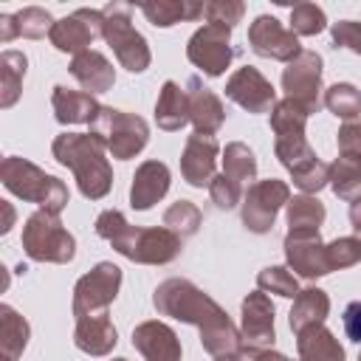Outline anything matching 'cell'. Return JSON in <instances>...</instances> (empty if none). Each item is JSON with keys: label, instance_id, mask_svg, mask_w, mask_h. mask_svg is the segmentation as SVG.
I'll return each mask as SVG.
<instances>
[{"label": "cell", "instance_id": "44dd1931", "mask_svg": "<svg viewBox=\"0 0 361 361\" xmlns=\"http://www.w3.org/2000/svg\"><path fill=\"white\" fill-rule=\"evenodd\" d=\"M169 192V166L164 161H144L130 186V206L138 212L152 209L164 195Z\"/></svg>", "mask_w": 361, "mask_h": 361}, {"label": "cell", "instance_id": "8d00e7d4", "mask_svg": "<svg viewBox=\"0 0 361 361\" xmlns=\"http://www.w3.org/2000/svg\"><path fill=\"white\" fill-rule=\"evenodd\" d=\"M327 17L316 3H296L290 8V31L296 37H316L319 31H324Z\"/></svg>", "mask_w": 361, "mask_h": 361}, {"label": "cell", "instance_id": "52a82bcc", "mask_svg": "<svg viewBox=\"0 0 361 361\" xmlns=\"http://www.w3.org/2000/svg\"><path fill=\"white\" fill-rule=\"evenodd\" d=\"M102 14H104L102 37L113 48L118 65L127 68L130 73H144L152 62V54H149L144 34L133 28V20H130L133 6L130 3H107L102 8Z\"/></svg>", "mask_w": 361, "mask_h": 361}, {"label": "cell", "instance_id": "f907efd6", "mask_svg": "<svg viewBox=\"0 0 361 361\" xmlns=\"http://www.w3.org/2000/svg\"><path fill=\"white\" fill-rule=\"evenodd\" d=\"M3 209H6V223H3V228H0V231L6 234V231L11 228V220H14V212H11V206H8V203H3Z\"/></svg>", "mask_w": 361, "mask_h": 361}, {"label": "cell", "instance_id": "ffe728a7", "mask_svg": "<svg viewBox=\"0 0 361 361\" xmlns=\"http://www.w3.org/2000/svg\"><path fill=\"white\" fill-rule=\"evenodd\" d=\"M133 347L144 361H180V338L164 322H141L133 330Z\"/></svg>", "mask_w": 361, "mask_h": 361}, {"label": "cell", "instance_id": "8fae6325", "mask_svg": "<svg viewBox=\"0 0 361 361\" xmlns=\"http://www.w3.org/2000/svg\"><path fill=\"white\" fill-rule=\"evenodd\" d=\"M288 200H290V189L285 180L268 178L251 183L248 192L243 195V226L254 234L271 231L279 209L288 206Z\"/></svg>", "mask_w": 361, "mask_h": 361}, {"label": "cell", "instance_id": "ac0fdd59", "mask_svg": "<svg viewBox=\"0 0 361 361\" xmlns=\"http://www.w3.org/2000/svg\"><path fill=\"white\" fill-rule=\"evenodd\" d=\"M220 155V144L214 135H203V133H192L186 138V147L180 152V172L183 180L195 189H203L214 180V164Z\"/></svg>", "mask_w": 361, "mask_h": 361}, {"label": "cell", "instance_id": "4fadbf2b", "mask_svg": "<svg viewBox=\"0 0 361 361\" xmlns=\"http://www.w3.org/2000/svg\"><path fill=\"white\" fill-rule=\"evenodd\" d=\"M102 28H104V14L96 11V8H76L73 14L62 17L54 23L48 39L56 51L62 54H82V51H90V42L96 37H102Z\"/></svg>", "mask_w": 361, "mask_h": 361}, {"label": "cell", "instance_id": "7402d4cb", "mask_svg": "<svg viewBox=\"0 0 361 361\" xmlns=\"http://www.w3.org/2000/svg\"><path fill=\"white\" fill-rule=\"evenodd\" d=\"M71 76L85 87V93L96 96V93H107L116 85V71L110 65V59L99 51H82L71 59L68 65Z\"/></svg>", "mask_w": 361, "mask_h": 361}, {"label": "cell", "instance_id": "3957f363", "mask_svg": "<svg viewBox=\"0 0 361 361\" xmlns=\"http://www.w3.org/2000/svg\"><path fill=\"white\" fill-rule=\"evenodd\" d=\"M54 158L76 178L79 192L87 200H102L113 186V166L107 161V144L93 133H59L51 144Z\"/></svg>", "mask_w": 361, "mask_h": 361}, {"label": "cell", "instance_id": "9a60e30c", "mask_svg": "<svg viewBox=\"0 0 361 361\" xmlns=\"http://www.w3.org/2000/svg\"><path fill=\"white\" fill-rule=\"evenodd\" d=\"M248 45L257 56L265 59H276V62H290L302 54L299 37L288 28H282V23L271 14H259L251 25H248Z\"/></svg>", "mask_w": 361, "mask_h": 361}, {"label": "cell", "instance_id": "bcb514c9", "mask_svg": "<svg viewBox=\"0 0 361 361\" xmlns=\"http://www.w3.org/2000/svg\"><path fill=\"white\" fill-rule=\"evenodd\" d=\"M17 34V23H14V14H0V42H11Z\"/></svg>", "mask_w": 361, "mask_h": 361}, {"label": "cell", "instance_id": "ba28073f", "mask_svg": "<svg viewBox=\"0 0 361 361\" xmlns=\"http://www.w3.org/2000/svg\"><path fill=\"white\" fill-rule=\"evenodd\" d=\"M90 133L99 135L107 144V152L118 161L135 158L149 141L147 121L135 113L116 110V107H102L99 116L90 121Z\"/></svg>", "mask_w": 361, "mask_h": 361}, {"label": "cell", "instance_id": "603a6c76", "mask_svg": "<svg viewBox=\"0 0 361 361\" xmlns=\"http://www.w3.org/2000/svg\"><path fill=\"white\" fill-rule=\"evenodd\" d=\"M118 341V333L110 322V313L82 316L73 327V344L87 355H107Z\"/></svg>", "mask_w": 361, "mask_h": 361}, {"label": "cell", "instance_id": "4316f807", "mask_svg": "<svg viewBox=\"0 0 361 361\" xmlns=\"http://www.w3.org/2000/svg\"><path fill=\"white\" fill-rule=\"evenodd\" d=\"M327 313H330V296L322 288H305L293 299V307L288 313V324L293 333H302L305 327L324 324Z\"/></svg>", "mask_w": 361, "mask_h": 361}, {"label": "cell", "instance_id": "f35d334b", "mask_svg": "<svg viewBox=\"0 0 361 361\" xmlns=\"http://www.w3.org/2000/svg\"><path fill=\"white\" fill-rule=\"evenodd\" d=\"M290 178H293V186H299L305 195H316L319 189L330 186V164H324V161L316 158L307 166L290 172Z\"/></svg>", "mask_w": 361, "mask_h": 361}, {"label": "cell", "instance_id": "4dcf8cb0", "mask_svg": "<svg viewBox=\"0 0 361 361\" xmlns=\"http://www.w3.org/2000/svg\"><path fill=\"white\" fill-rule=\"evenodd\" d=\"M223 175H228L240 186H245L257 178V158L243 141L226 144V149H223Z\"/></svg>", "mask_w": 361, "mask_h": 361}, {"label": "cell", "instance_id": "f1b7e54d", "mask_svg": "<svg viewBox=\"0 0 361 361\" xmlns=\"http://www.w3.org/2000/svg\"><path fill=\"white\" fill-rule=\"evenodd\" d=\"M206 3H192V0H152L141 3V14L155 25V28H169L180 20H197L203 17Z\"/></svg>", "mask_w": 361, "mask_h": 361}, {"label": "cell", "instance_id": "83f0119b", "mask_svg": "<svg viewBox=\"0 0 361 361\" xmlns=\"http://www.w3.org/2000/svg\"><path fill=\"white\" fill-rule=\"evenodd\" d=\"M28 322L11 305H0V361H17L28 344Z\"/></svg>", "mask_w": 361, "mask_h": 361}, {"label": "cell", "instance_id": "d6a6232c", "mask_svg": "<svg viewBox=\"0 0 361 361\" xmlns=\"http://www.w3.org/2000/svg\"><path fill=\"white\" fill-rule=\"evenodd\" d=\"M330 186H333L336 197H341L347 203L361 200V164L336 158L330 164Z\"/></svg>", "mask_w": 361, "mask_h": 361}, {"label": "cell", "instance_id": "cb8c5ba5", "mask_svg": "<svg viewBox=\"0 0 361 361\" xmlns=\"http://www.w3.org/2000/svg\"><path fill=\"white\" fill-rule=\"evenodd\" d=\"M51 104H54V116L59 124H90L102 104L85 93V90H71L65 85H56L54 93H51Z\"/></svg>", "mask_w": 361, "mask_h": 361}, {"label": "cell", "instance_id": "ab89813d", "mask_svg": "<svg viewBox=\"0 0 361 361\" xmlns=\"http://www.w3.org/2000/svg\"><path fill=\"white\" fill-rule=\"evenodd\" d=\"M327 259H330V271H341V268L361 262V240L358 237H338V240L327 243Z\"/></svg>", "mask_w": 361, "mask_h": 361}, {"label": "cell", "instance_id": "f6af8a7d", "mask_svg": "<svg viewBox=\"0 0 361 361\" xmlns=\"http://www.w3.org/2000/svg\"><path fill=\"white\" fill-rule=\"evenodd\" d=\"M344 333L350 341L361 344V302H350L344 307Z\"/></svg>", "mask_w": 361, "mask_h": 361}, {"label": "cell", "instance_id": "60d3db41", "mask_svg": "<svg viewBox=\"0 0 361 361\" xmlns=\"http://www.w3.org/2000/svg\"><path fill=\"white\" fill-rule=\"evenodd\" d=\"M243 186L240 183H234L228 175H214V180L209 183V197H212V203L217 206V209H223V212H228V209H234L240 200H243Z\"/></svg>", "mask_w": 361, "mask_h": 361}, {"label": "cell", "instance_id": "e575fe53", "mask_svg": "<svg viewBox=\"0 0 361 361\" xmlns=\"http://www.w3.org/2000/svg\"><path fill=\"white\" fill-rule=\"evenodd\" d=\"M200 220H203V214H200V209H197L192 200H175V203L164 212V228H169V231L178 234L180 240L197 234Z\"/></svg>", "mask_w": 361, "mask_h": 361}, {"label": "cell", "instance_id": "816d5d0a", "mask_svg": "<svg viewBox=\"0 0 361 361\" xmlns=\"http://www.w3.org/2000/svg\"><path fill=\"white\" fill-rule=\"evenodd\" d=\"M113 361H127V358H113Z\"/></svg>", "mask_w": 361, "mask_h": 361}, {"label": "cell", "instance_id": "c3c4849f", "mask_svg": "<svg viewBox=\"0 0 361 361\" xmlns=\"http://www.w3.org/2000/svg\"><path fill=\"white\" fill-rule=\"evenodd\" d=\"M251 355H254V350H237V353H226V355H217L214 361H251Z\"/></svg>", "mask_w": 361, "mask_h": 361}, {"label": "cell", "instance_id": "ee69618b", "mask_svg": "<svg viewBox=\"0 0 361 361\" xmlns=\"http://www.w3.org/2000/svg\"><path fill=\"white\" fill-rule=\"evenodd\" d=\"M330 34H333L336 48H347V51H353V54L361 56V23H355V20H338V23H333Z\"/></svg>", "mask_w": 361, "mask_h": 361}, {"label": "cell", "instance_id": "f546056e", "mask_svg": "<svg viewBox=\"0 0 361 361\" xmlns=\"http://www.w3.org/2000/svg\"><path fill=\"white\" fill-rule=\"evenodd\" d=\"M25 68H28V59L23 51H3L0 54V107L3 110H8L20 99Z\"/></svg>", "mask_w": 361, "mask_h": 361}, {"label": "cell", "instance_id": "484cf974", "mask_svg": "<svg viewBox=\"0 0 361 361\" xmlns=\"http://www.w3.org/2000/svg\"><path fill=\"white\" fill-rule=\"evenodd\" d=\"M296 350L299 361H344V347L324 324H313L296 333Z\"/></svg>", "mask_w": 361, "mask_h": 361}, {"label": "cell", "instance_id": "7bdbcfd3", "mask_svg": "<svg viewBox=\"0 0 361 361\" xmlns=\"http://www.w3.org/2000/svg\"><path fill=\"white\" fill-rule=\"evenodd\" d=\"M338 158L361 164V118L344 121L338 127Z\"/></svg>", "mask_w": 361, "mask_h": 361}, {"label": "cell", "instance_id": "8992f818", "mask_svg": "<svg viewBox=\"0 0 361 361\" xmlns=\"http://www.w3.org/2000/svg\"><path fill=\"white\" fill-rule=\"evenodd\" d=\"M23 248L34 262H56L65 265L76 254V240L73 234L62 226L56 212L37 209L34 214L25 217L23 226Z\"/></svg>", "mask_w": 361, "mask_h": 361}, {"label": "cell", "instance_id": "681fc988", "mask_svg": "<svg viewBox=\"0 0 361 361\" xmlns=\"http://www.w3.org/2000/svg\"><path fill=\"white\" fill-rule=\"evenodd\" d=\"M251 361H290V358L282 355V353H274V350H259V353L251 355Z\"/></svg>", "mask_w": 361, "mask_h": 361}, {"label": "cell", "instance_id": "30bf717a", "mask_svg": "<svg viewBox=\"0 0 361 361\" xmlns=\"http://www.w3.org/2000/svg\"><path fill=\"white\" fill-rule=\"evenodd\" d=\"M186 56L195 68H200L206 76H220L234 59L231 48V25L220 23H206L200 25L186 45Z\"/></svg>", "mask_w": 361, "mask_h": 361}, {"label": "cell", "instance_id": "d6986e66", "mask_svg": "<svg viewBox=\"0 0 361 361\" xmlns=\"http://www.w3.org/2000/svg\"><path fill=\"white\" fill-rule=\"evenodd\" d=\"M186 96H189V121L195 124V133L214 135L226 121V107H223L220 96L209 87H203L200 76H189Z\"/></svg>", "mask_w": 361, "mask_h": 361}, {"label": "cell", "instance_id": "f5cc1de1", "mask_svg": "<svg viewBox=\"0 0 361 361\" xmlns=\"http://www.w3.org/2000/svg\"><path fill=\"white\" fill-rule=\"evenodd\" d=\"M358 361H361V355H358Z\"/></svg>", "mask_w": 361, "mask_h": 361}, {"label": "cell", "instance_id": "7dc6e473", "mask_svg": "<svg viewBox=\"0 0 361 361\" xmlns=\"http://www.w3.org/2000/svg\"><path fill=\"white\" fill-rule=\"evenodd\" d=\"M350 223H353V228H355V237L361 240V200L350 203Z\"/></svg>", "mask_w": 361, "mask_h": 361}, {"label": "cell", "instance_id": "1f68e13d", "mask_svg": "<svg viewBox=\"0 0 361 361\" xmlns=\"http://www.w3.org/2000/svg\"><path fill=\"white\" fill-rule=\"evenodd\" d=\"M288 226L290 231H299V228H316L324 223V203L316 197V195H296L288 200Z\"/></svg>", "mask_w": 361, "mask_h": 361}, {"label": "cell", "instance_id": "e0dca14e", "mask_svg": "<svg viewBox=\"0 0 361 361\" xmlns=\"http://www.w3.org/2000/svg\"><path fill=\"white\" fill-rule=\"evenodd\" d=\"M226 96L237 102L248 113H271L276 107V90L274 85L251 65L237 68L226 82Z\"/></svg>", "mask_w": 361, "mask_h": 361}, {"label": "cell", "instance_id": "7c38bea8", "mask_svg": "<svg viewBox=\"0 0 361 361\" xmlns=\"http://www.w3.org/2000/svg\"><path fill=\"white\" fill-rule=\"evenodd\" d=\"M282 90L285 99L302 104L310 116L319 113L322 99V56L316 51H302L296 59L288 62V68L282 71Z\"/></svg>", "mask_w": 361, "mask_h": 361}, {"label": "cell", "instance_id": "5b68a950", "mask_svg": "<svg viewBox=\"0 0 361 361\" xmlns=\"http://www.w3.org/2000/svg\"><path fill=\"white\" fill-rule=\"evenodd\" d=\"M310 113L290 102L282 99L276 102V107L271 110V130H274V152L282 161V166L288 172H296L302 166H307L310 161H316L313 147L305 138V124H307Z\"/></svg>", "mask_w": 361, "mask_h": 361}, {"label": "cell", "instance_id": "6da1fadb", "mask_svg": "<svg viewBox=\"0 0 361 361\" xmlns=\"http://www.w3.org/2000/svg\"><path fill=\"white\" fill-rule=\"evenodd\" d=\"M152 305L161 316H172L178 322L195 324L200 330L203 350L212 353L214 358L243 350V336L228 319V313L195 282L178 279V276L164 279L152 293Z\"/></svg>", "mask_w": 361, "mask_h": 361}, {"label": "cell", "instance_id": "d590c367", "mask_svg": "<svg viewBox=\"0 0 361 361\" xmlns=\"http://www.w3.org/2000/svg\"><path fill=\"white\" fill-rule=\"evenodd\" d=\"M257 285H259V290L276 293V296H285V299H296V293H299L296 276H293L288 268H282V265H268V268H262L259 276H257Z\"/></svg>", "mask_w": 361, "mask_h": 361}, {"label": "cell", "instance_id": "7a4b0ae2", "mask_svg": "<svg viewBox=\"0 0 361 361\" xmlns=\"http://www.w3.org/2000/svg\"><path fill=\"white\" fill-rule=\"evenodd\" d=\"M96 234L102 240H107L121 257L141 262V265H166L183 248V240L178 234H172L169 228H164V226L161 228L130 226L127 217L116 209H104L96 217Z\"/></svg>", "mask_w": 361, "mask_h": 361}, {"label": "cell", "instance_id": "d4e9b609", "mask_svg": "<svg viewBox=\"0 0 361 361\" xmlns=\"http://www.w3.org/2000/svg\"><path fill=\"white\" fill-rule=\"evenodd\" d=\"M155 121L166 133H175V130H180L189 121V96H186V87H180L172 79H166L161 85V93H158V102H155Z\"/></svg>", "mask_w": 361, "mask_h": 361}, {"label": "cell", "instance_id": "277c9868", "mask_svg": "<svg viewBox=\"0 0 361 361\" xmlns=\"http://www.w3.org/2000/svg\"><path fill=\"white\" fill-rule=\"evenodd\" d=\"M0 180L11 195H17L28 203H39V209H48V212H56V214L68 206V197H71L68 186L56 175L42 172L37 164H31L20 155L3 158Z\"/></svg>", "mask_w": 361, "mask_h": 361}, {"label": "cell", "instance_id": "9c48e42d", "mask_svg": "<svg viewBox=\"0 0 361 361\" xmlns=\"http://www.w3.org/2000/svg\"><path fill=\"white\" fill-rule=\"evenodd\" d=\"M118 288H121V268L118 265L99 262L96 268H90L73 285V319L107 313V307L118 296Z\"/></svg>", "mask_w": 361, "mask_h": 361}, {"label": "cell", "instance_id": "836d02e7", "mask_svg": "<svg viewBox=\"0 0 361 361\" xmlns=\"http://www.w3.org/2000/svg\"><path fill=\"white\" fill-rule=\"evenodd\" d=\"M324 107L333 116H338L344 121H353L361 113V90L350 82H336L324 90Z\"/></svg>", "mask_w": 361, "mask_h": 361}, {"label": "cell", "instance_id": "2e32d148", "mask_svg": "<svg viewBox=\"0 0 361 361\" xmlns=\"http://www.w3.org/2000/svg\"><path fill=\"white\" fill-rule=\"evenodd\" d=\"M240 336H243V347L245 350H271L274 341H276V333H274V305H271V296L265 290H254L243 299V327H240Z\"/></svg>", "mask_w": 361, "mask_h": 361}, {"label": "cell", "instance_id": "b9f144b4", "mask_svg": "<svg viewBox=\"0 0 361 361\" xmlns=\"http://www.w3.org/2000/svg\"><path fill=\"white\" fill-rule=\"evenodd\" d=\"M243 14H245V6L240 0H212L203 8V17L209 23H220V25H231V28L243 20Z\"/></svg>", "mask_w": 361, "mask_h": 361}, {"label": "cell", "instance_id": "5bb4252c", "mask_svg": "<svg viewBox=\"0 0 361 361\" xmlns=\"http://www.w3.org/2000/svg\"><path fill=\"white\" fill-rule=\"evenodd\" d=\"M285 259L288 268L296 271L305 279H316L330 274V259H327V243H322L316 228H299L285 234Z\"/></svg>", "mask_w": 361, "mask_h": 361}, {"label": "cell", "instance_id": "74e56055", "mask_svg": "<svg viewBox=\"0 0 361 361\" xmlns=\"http://www.w3.org/2000/svg\"><path fill=\"white\" fill-rule=\"evenodd\" d=\"M14 23H17V34L20 37L39 39V37L51 34V28H54L56 20H51V14L45 8H39V6H25V8H20L14 14Z\"/></svg>", "mask_w": 361, "mask_h": 361}]
</instances>
